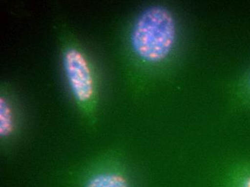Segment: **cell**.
Masks as SVG:
<instances>
[{"mask_svg": "<svg viewBox=\"0 0 250 187\" xmlns=\"http://www.w3.org/2000/svg\"><path fill=\"white\" fill-rule=\"evenodd\" d=\"M64 77L74 104L89 127L97 123L100 83L98 70L87 49L68 24L56 22Z\"/></svg>", "mask_w": 250, "mask_h": 187, "instance_id": "obj_1", "label": "cell"}, {"mask_svg": "<svg viewBox=\"0 0 250 187\" xmlns=\"http://www.w3.org/2000/svg\"><path fill=\"white\" fill-rule=\"evenodd\" d=\"M177 33V22L171 10L163 4H151L132 21L128 33V47L140 64L158 66L173 52Z\"/></svg>", "mask_w": 250, "mask_h": 187, "instance_id": "obj_2", "label": "cell"}, {"mask_svg": "<svg viewBox=\"0 0 250 187\" xmlns=\"http://www.w3.org/2000/svg\"><path fill=\"white\" fill-rule=\"evenodd\" d=\"M70 187H135L129 170L114 152L101 153L68 175Z\"/></svg>", "mask_w": 250, "mask_h": 187, "instance_id": "obj_3", "label": "cell"}, {"mask_svg": "<svg viewBox=\"0 0 250 187\" xmlns=\"http://www.w3.org/2000/svg\"><path fill=\"white\" fill-rule=\"evenodd\" d=\"M22 109L18 94L9 82L0 86V146L9 153L19 141L22 130Z\"/></svg>", "mask_w": 250, "mask_h": 187, "instance_id": "obj_4", "label": "cell"}, {"mask_svg": "<svg viewBox=\"0 0 250 187\" xmlns=\"http://www.w3.org/2000/svg\"><path fill=\"white\" fill-rule=\"evenodd\" d=\"M224 187H250V163L237 164L228 171Z\"/></svg>", "mask_w": 250, "mask_h": 187, "instance_id": "obj_5", "label": "cell"}, {"mask_svg": "<svg viewBox=\"0 0 250 187\" xmlns=\"http://www.w3.org/2000/svg\"><path fill=\"white\" fill-rule=\"evenodd\" d=\"M245 89L248 96L250 97V74L249 77H248V80H247V82H245Z\"/></svg>", "mask_w": 250, "mask_h": 187, "instance_id": "obj_6", "label": "cell"}]
</instances>
